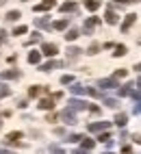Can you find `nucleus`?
<instances>
[{
  "instance_id": "nucleus-10",
  "label": "nucleus",
  "mask_w": 141,
  "mask_h": 154,
  "mask_svg": "<svg viewBox=\"0 0 141 154\" xmlns=\"http://www.w3.org/2000/svg\"><path fill=\"white\" fill-rule=\"evenodd\" d=\"M20 139H22V132H9V135L5 137V143H7V146H9V143H15V146H17Z\"/></svg>"
},
{
  "instance_id": "nucleus-23",
  "label": "nucleus",
  "mask_w": 141,
  "mask_h": 154,
  "mask_svg": "<svg viewBox=\"0 0 141 154\" xmlns=\"http://www.w3.org/2000/svg\"><path fill=\"white\" fill-rule=\"evenodd\" d=\"M133 83H128V85H124V87H117L119 89V96H130V91H133Z\"/></svg>"
},
{
  "instance_id": "nucleus-32",
  "label": "nucleus",
  "mask_w": 141,
  "mask_h": 154,
  "mask_svg": "<svg viewBox=\"0 0 141 154\" xmlns=\"http://www.w3.org/2000/svg\"><path fill=\"white\" fill-rule=\"evenodd\" d=\"M39 39H41V35H39V33H33V35H31V39H28L26 44H28V46H31V44H37Z\"/></svg>"
},
{
  "instance_id": "nucleus-15",
  "label": "nucleus",
  "mask_w": 141,
  "mask_h": 154,
  "mask_svg": "<svg viewBox=\"0 0 141 154\" xmlns=\"http://www.w3.org/2000/svg\"><path fill=\"white\" fill-rule=\"evenodd\" d=\"M113 122H115L119 128H124V126H126V122H128V117H126V113H119V115H115Z\"/></svg>"
},
{
  "instance_id": "nucleus-7",
  "label": "nucleus",
  "mask_w": 141,
  "mask_h": 154,
  "mask_svg": "<svg viewBox=\"0 0 141 154\" xmlns=\"http://www.w3.org/2000/svg\"><path fill=\"white\" fill-rule=\"evenodd\" d=\"M137 22V15L135 13H130V15H126V20H124V24H122V33H128L130 30V26H133Z\"/></svg>"
},
{
  "instance_id": "nucleus-39",
  "label": "nucleus",
  "mask_w": 141,
  "mask_h": 154,
  "mask_svg": "<svg viewBox=\"0 0 141 154\" xmlns=\"http://www.w3.org/2000/svg\"><path fill=\"white\" fill-rule=\"evenodd\" d=\"M130 2H137V0H117V5H130Z\"/></svg>"
},
{
  "instance_id": "nucleus-35",
  "label": "nucleus",
  "mask_w": 141,
  "mask_h": 154,
  "mask_svg": "<svg viewBox=\"0 0 141 154\" xmlns=\"http://www.w3.org/2000/svg\"><path fill=\"white\" fill-rule=\"evenodd\" d=\"M26 33V26H17L15 30H13V35H24Z\"/></svg>"
},
{
  "instance_id": "nucleus-26",
  "label": "nucleus",
  "mask_w": 141,
  "mask_h": 154,
  "mask_svg": "<svg viewBox=\"0 0 141 154\" xmlns=\"http://www.w3.org/2000/svg\"><path fill=\"white\" fill-rule=\"evenodd\" d=\"M80 52H83L80 48H74V46H72V48H67V57H69V59H76Z\"/></svg>"
},
{
  "instance_id": "nucleus-37",
  "label": "nucleus",
  "mask_w": 141,
  "mask_h": 154,
  "mask_svg": "<svg viewBox=\"0 0 141 154\" xmlns=\"http://www.w3.org/2000/svg\"><path fill=\"white\" fill-rule=\"evenodd\" d=\"M126 76V69H117L115 72V78H124Z\"/></svg>"
},
{
  "instance_id": "nucleus-36",
  "label": "nucleus",
  "mask_w": 141,
  "mask_h": 154,
  "mask_svg": "<svg viewBox=\"0 0 141 154\" xmlns=\"http://www.w3.org/2000/svg\"><path fill=\"white\" fill-rule=\"evenodd\" d=\"M87 94H89V96H93V98H98V96H100V91H98V89H91V87H87Z\"/></svg>"
},
{
  "instance_id": "nucleus-17",
  "label": "nucleus",
  "mask_w": 141,
  "mask_h": 154,
  "mask_svg": "<svg viewBox=\"0 0 141 154\" xmlns=\"http://www.w3.org/2000/svg\"><path fill=\"white\" fill-rule=\"evenodd\" d=\"M67 26H69V20H65V17H63V20H57V22L52 24V28H57V30H63V28H67Z\"/></svg>"
},
{
  "instance_id": "nucleus-30",
  "label": "nucleus",
  "mask_w": 141,
  "mask_h": 154,
  "mask_svg": "<svg viewBox=\"0 0 141 154\" xmlns=\"http://www.w3.org/2000/svg\"><path fill=\"white\" fill-rule=\"evenodd\" d=\"M115 57H124L126 54V46H115V52H113Z\"/></svg>"
},
{
  "instance_id": "nucleus-34",
  "label": "nucleus",
  "mask_w": 141,
  "mask_h": 154,
  "mask_svg": "<svg viewBox=\"0 0 141 154\" xmlns=\"http://www.w3.org/2000/svg\"><path fill=\"white\" fill-rule=\"evenodd\" d=\"M80 139H83V135H69L67 137V141H72V143H78Z\"/></svg>"
},
{
  "instance_id": "nucleus-24",
  "label": "nucleus",
  "mask_w": 141,
  "mask_h": 154,
  "mask_svg": "<svg viewBox=\"0 0 141 154\" xmlns=\"http://www.w3.org/2000/svg\"><path fill=\"white\" fill-rule=\"evenodd\" d=\"M39 61H41V52H31L28 54V63H39Z\"/></svg>"
},
{
  "instance_id": "nucleus-20",
  "label": "nucleus",
  "mask_w": 141,
  "mask_h": 154,
  "mask_svg": "<svg viewBox=\"0 0 141 154\" xmlns=\"http://www.w3.org/2000/svg\"><path fill=\"white\" fill-rule=\"evenodd\" d=\"M72 94H74V96H80V94H87V87H83V85H78V83H74V85H72Z\"/></svg>"
},
{
  "instance_id": "nucleus-3",
  "label": "nucleus",
  "mask_w": 141,
  "mask_h": 154,
  "mask_svg": "<svg viewBox=\"0 0 141 154\" xmlns=\"http://www.w3.org/2000/svg\"><path fill=\"white\" fill-rule=\"evenodd\" d=\"M111 122H93V124H89V130L91 132H102V130H109Z\"/></svg>"
},
{
  "instance_id": "nucleus-12",
  "label": "nucleus",
  "mask_w": 141,
  "mask_h": 154,
  "mask_svg": "<svg viewBox=\"0 0 141 154\" xmlns=\"http://www.w3.org/2000/svg\"><path fill=\"white\" fill-rule=\"evenodd\" d=\"M41 94H48V87L35 85V87H31V91H28V96H31V98H37V96H41Z\"/></svg>"
},
{
  "instance_id": "nucleus-4",
  "label": "nucleus",
  "mask_w": 141,
  "mask_h": 154,
  "mask_svg": "<svg viewBox=\"0 0 141 154\" xmlns=\"http://www.w3.org/2000/svg\"><path fill=\"white\" fill-rule=\"evenodd\" d=\"M98 87H102V89H115L119 85H117V78H102L98 83Z\"/></svg>"
},
{
  "instance_id": "nucleus-13",
  "label": "nucleus",
  "mask_w": 141,
  "mask_h": 154,
  "mask_svg": "<svg viewBox=\"0 0 141 154\" xmlns=\"http://www.w3.org/2000/svg\"><path fill=\"white\" fill-rule=\"evenodd\" d=\"M57 67H63L61 61H50V63H44V65H41L44 72H52V69H57Z\"/></svg>"
},
{
  "instance_id": "nucleus-40",
  "label": "nucleus",
  "mask_w": 141,
  "mask_h": 154,
  "mask_svg": "<svg viewBox=\"0 0 141 154\" xmlns=\"http://www.w3.org/2000/svg\"><path fill=\"white\" fill-rule=\"evenodd\" d=\"M50 150H52V152H63V148H61V146H50Z\"/></svg>"
},
{
  "instance_id": "nucleus-6",
  "label": "nucleus",
  "mask_w": 141,
  "mask_h": 154,
  "mask_svg": "<svg viewBox=\"0 0 141 154\" xmlns=\"http://www.w3.org/2000/svg\"><path fill=\"white\" fill-rule=\"evenodd\" d=\"M39 109L41 111H52L54 109V98H41L39 100Z\"/></svg>"
},
{
  "instance_id": "nucleus-28",
  "label": "nucleus",
  "mask_w": 141,
  "mask_h": 154,
  "mask_svg": "<svg viewBox=\"0 0 141 154\" xmlns=\"http://www.w3.org/2000/svg\"><path fill=\"white\" fill-rule=\"evenodd\" d=\"M9 94H11V89H9V85H0V98H5V96H9Z\"/></svg>"
},
{
  "instance_id": "nucleus-27",
  "label": "nucleus",
  "mask_w": 141,
  "mask_h": 154,
  "mask_svg": "<svg viewBox=\"0 0 141 154\" xmlns=\"http://www.w3.org/2000/svg\"><path fill=\"white\" fill-rule=\"evenodd\" d=\"M7 20H9V22H15V20H20V11H9V13H7Z\"/></svg>"
},
{
  "instance_id": "nucleus-2",
  "label": "nucleus",
  "mask_w": 141,
  "mask_h": 154,
  "mask_svg": "<svg viewBox=\"0 0 141 154\" xmlns=\"http://www.w3.org/2000/svg\"><path fill=\"white\" fill-rule=\"evenodd\" d=\"M67 106L72 109V111H85V109H87V102L78 100V98H72V100L67 102Z\"/></svg>"
},
{
  "instance_id": "nucleus-1",
  "label": "nucleus",
  "mask_w": 141,
  "mask_h": 154,
  "mask_svg": "<svg viewBox=\"0 0 141 154\" xmlns=\"http://www.w3.org/2000/svg\"><path fill=\"white\" fill-rule=\"evenodd\" d=\"M59 117H61V119L65 122V124H76V115H74V111L69 109V106H67V109H65V111H63Z\"/></svg>"
},
{
  "instance_id": "nucleus-14",
  "label": "nucleus",
  "mask_w": 141,
  "mask_h": 154,
  "mask_svg": "<svg viewBox=\"0 0 141 154\" xmlns=\"http://www.w3.org/2000/svg\"><path fill=\"white\" fill-rule=\"evenodd\" d=\"M93 146H96V141H93V139H87V137L80 139V150H83V152H85V150H91Z\"/></svg>"
},
{
  "instance_id": "nucleus-21",
  "label": "nucleus",
  "mask_w": 141,
  "mask_h": 154,
  "mask_svg": "<svg viewBox=\"0 0 141 154\" xmlns=\"http://www.w3.org/2000/svg\"><path fill=\"white\" fill-rule=\"evenodd\" d=\"M85 7L89 9V11H98V7H100V0H85Z\"/></svg>"
},
{
  "instance_id": "nucleus-42",
  "label": "nucleus",
  "mask_w": 141,
  "mask_h": 154,
  "mask_svg": "<svg viewBox=\"0 0 141 154\" xmlns=\"http://www.w3.org/2000/svg\"><path fill=\"white\" fill-rule=\"evenodd\" d=\"M5 35H7L5 30H0V42H5Z\"/></svg>"
},
{
  "instance_id": "nucleus-25",
  "label": "nucleus",
  "mask_w": 141,
  "mask_h": 154,
  "mask_svg": "<svg viewBox=\"0 0 141 154\" xmlns=\"http://www.w3.org/2000/svg\"><path fill=\"white\" fill-rule=\"evenodd\" d=\"M104 104H106L109 109H117V106H119V100H115V98H104Z\"/></svg>"
},
{
  "instance_id": "nucleus-22",
  "label": "nucleus",
  "mask_w": 141,
  "mask_h": 154,
  "mask_svg": "<svg viewBox=\"0 0 141 154\" xmlns=\"http://www.w3.org/2000/svg\"><path fill=\"white\" fill-rule=\"evenodd\" d=\"M78 37H80V33H78L76 28H69V30H67V35H65L67 42H74V39H78Z\"/></svg>"
},
{
  "instance_id": "nucleus-46",
  "label": "nucleus",
  "mask_w": 141,
  "mask_h": 154,
  "mask_svg": "<svg viewBox=\"0 0 141 154\" xmlns=\"http://www.w3.org/2000/svg\"><path fill=\"white\" fill-rule=\"evenodd\" d=\"M139 83H141V80H139Z\"/></svg>"
},
{
  "instance_id": "nucleus-33",
  "label": "nucleus",
  "mask_w": 141,
  "mask_h": 154,
  "mask_svg": "<svg viewBox=\"0 0 141 154\" xmlns=\"http://www.w3.org/2000/svg\"><path fill=\"white\" fill-rule=\"evenodd\" d=\"M61 83H63V85L74 83V76H72V74H65V76H61Z\"/></svg>"
},
{
  "instance_id": "nucleus-31",
  "label": "nucleus",
  "mask_w": 141,
  "mask_h": 154,
  "mask_svg": "<svg viewBox=\"0 0 141 154\" xmlns=\"http://www.w3.org/2000/svg\"><path fill=\"white\" fill-rule=\"evenodd\" d=\"M98 141H102V143H109V141H111V135H109L106 130H102V135L98 137Z\"/></svg>"
},
{
  "instance_id": "nucleus-43",
  "label": "nucleus",
  "mask_w": 141,
  "mask_h": 154,
  "mask_svg": "<svg viewBox=\"0 0 141 154\" xmlns=\"http://www.w3.org/2000/svg\"><path fill=\"white\" fill-rule=\"evenodd\" d=\"M133 139H135V141H137V143H141V135H135V137H133Z\"/></svg>"
},
{
  "instance_id": "nucleus-11",
  "label": "nucleus",
  "mask_w": 141,
  "mask_h": 154,
  "mask_svg": "<svg viewBox=\"0 0 141 154\" xmlns=\"http://www.w3.org/2000/svg\"><path fill=\"white\" fill-rule=\"evenodd\" d=\"M41 52H44L46 57H54V54L59 52V48H57L54 44H44V48H41Z\"/></svg>"
},
{
  "instance_id": "nucleus-44",
  "label": "nucleus",
  "mask_w": 141,
  "mask_h": 154,
  "mask_svg": "<svg viewBox=\"0 0 141 154\" xmlns=\"http://www.w3.org/2000/svg\"><path fill=\"white\" fill-rule=\"evenodd\" d=\"M135 69H137V72H141V63H137V65H135Z\"/></svg>"
},
{
  "instance_id": "nucleus-41",
  "label": "nucleus",
  "mask_w": 141,
  "mask_h": 154,
  "mask_svg": "<svg viewBox=\"0 0 141 154\" xmlns=\"http://www.w3.org/2000/svg\"><path fill=\"white\" fill-rule=\"evenodd\" d=\"M135 113H141V100H137V104H135Z\"/></svg>"
},
{
  "instance_id": "nucleus-8",
  "label": "nucleus",
  "mask_w": 141,
  "mask_h": 154,
  "mask_svg": "<svg viewBox=\"0 0 141 154\" xmlns=\"http://www.w3.org/2000/svg\"><path fill=\"white\" fill-rule=\"evenodd\" d=\"M98 24H100V17H89L87 22H85V35H89Z\"/></svg>"
},
{
  "instance_id": "nucleus-45",
  "label": "nucleus",
  "mask_w": 141,
  "mask_h": 154,
  "mask_svg": "<svg viewBox=\"0 0 141 154\" xmlns=\"http://www.w3.org/2000/svg\"><path fill=\"white\" fill-rule=\"evenodd\" d=\"M0 2H5V0H0Z\"/></svg>"
},
{
  "instance_id": "nucleus-19",
  "label": "nucleus",
  "mask_w": 141,
  "mask_h": 154,
  "mask_svg": "<svg viewBox=\"0 0 141 154\" xmlns=\"http://www.w3.org/2000/svg\"><path fill=\"white\" fill-rule=\"evenodd\" d=\"M76 9H78V5H76V2H65V5H61V11H63V13L76 11Z\"/></svg>"
},
{
  "instance_id": "nucleus-16",
  "label": "nucleus",
  "mask_w": 141,
  "mask_h": 154,
  "mask_svg": "<svg viewBox=\"0 0 141 154\" xmlns=\"http://www.w3.org/2000/svg\"><path fill=\"white\" fill-rule=\"evenodd\" d=\"M35 26L37 28H50V20L48 17H37L35 20Z\"/></svg>"
},
{
  "instance_id": "nucleus-9",
  "label": "nucleus",
  "mask_w": 141,
  "mask_h": 154,
  "mask_svg": "<svg viewBox=\"0 0 141 154\" xmlns=\"http://www.w3.org/2000/svg\"><path fill=\"white\" fill-rule=\"evenodd\" d=\"M104 20H106V24H117V20H119V17H117V13L113 11V7H109V9H106Z\"/></svg>"
},
{
  "instance_id": "nucleus-5",
  "label": "nucleus",
  "mask_w": 141,
  "mask_h": 154,
  "mask_svg": "<svg viewBox=\"0 0 141 154\" xmlns=\"http://www.w3.org/2000/svg\"><path fill=\"white\" fill-rule=\"evenodd\" d=\"M54 5H57L54 0H44V2L35 5V11H37V13H41V11H50V9H52Z\"/></svg>"
},
{
  "instance_id": "nucleus-18",
  "label": "nucleus",
  "mask_w": 141,
  "mask_h": 154,
  "mask_svg": "<svg viewBox=\"0 0 141 154\" xmlns=\"http://www.w3.org/2000/svg\"><path fill=\"white\" fill-rule=\"evenodd\" d=\"M2 78H5V80H9V78H20V72H15V69H5V72H2Z\"/></svg>"
},
{
  "instance_id": "nucleus-29",
  "label": "nucleus",
  "mask_w": 141,
  "mask_h": 154,
  "mask_svg": "<svg viewBox=\"0 0 141 154\" xmlns=\"http://www.w3.org/2000/svg\"><path fill=\"white\" fill-rule=\"evenodd\" d=\"M98 52H100V44H91L87 50V54H98Z\"/></svg>"
},
{
  "instance_id": "nucleus-38",
  "label": "nucleus",
  "mask_w": 141,
  "mask_h": 154,
  "mask_svg": "<svg viewBox=\"0 0 141 154\" xmlns=\"http://www.w3.org/2000/svg\"><path fill=\"white\" fill-rule=\"evenodd\" d=\"M87 109H89V111H91V113H96V115H98V113H100V109H98L96 104H91V106H87Z\"/></svg>"
}]
</instances>
